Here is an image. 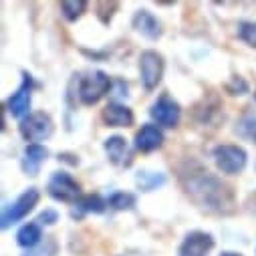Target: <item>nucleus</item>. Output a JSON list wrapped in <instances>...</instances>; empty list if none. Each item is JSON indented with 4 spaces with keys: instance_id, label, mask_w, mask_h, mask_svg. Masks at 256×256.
Returning <instances> with one entry per match:
<instances>
[{
    "instance_id": "nucleus-1",
    "label": "nucleus",
    "mask_w": 256,
    "mask_h": 256,
    "mask_svg": "<svg viewBox=\"0 0 256 256\" xmlns=\"http://www.w3.org/2000/svg\"><path fill=\"white\" fill-rule=\"evenodd\" d=\"M178 180L186 196L200 210L216 216H230L236 212V198L232 188L198 162L186 160L184 164H180Z\"/></svg>"
},
{
    "instance_id": "nucleus-2",
    "label": "nucleus",
    "mask_w": 256,
    "mask_h": 256,
    "mask_svg": "<svg viewBox=\"0 0 256 256\" xmlns=\"http://www.w3.org/2000/svg\"><path fill=\"white\" fill-rule=\"evenodd\" d=\"M111 87L113 81L105 71H91L79 81L77 95L83 105H95L111 91Z\"/></svg>"
},
{
    "instance_id": "nucleus-3",
    "label": "nucleus",
    "mask_w": 256,
    "mask_h": 256,
    "mask_svg": "<svg viewBox=\"0 0 256 256\" xmlns=\"http://www.w3.org/2000/svg\"><path fill=\"white\" fill-rule=\"evenodd\" d=\"M212 158H214L216 168L222 174H228V176L240 174L248 164V152L242 146H234V144L216 146L212 150Z\"/></svg>"
},
{
    "instance_id": "nucleus-4",
    "label": "nucleus",
    "mask_w": 256,
    "mask_h": 256,
    "mask_svg": "<svg viewBox=\"0 0 256 256\" xmlns=\"http://www.w3.org/2000/svg\"><path fill=\"white\" fill-rule=\"evenodd\" d=\"M48 196L62 204H77L81 200V186L69 172H54L46 186Z\"/></svg>"
},
{
    "instance_id": "nucleus-5",
    "label": "nucleus",
    "mask_w": 256,
    "mask_h": 256,
    "mask_svg": "<svg viewBox=\"0 0 256 256\" xmlns=\"http://www.w3.org/2000/svg\"><path fill=\"white\" fill-rule=\"evenodd\" d=\"M18 132L22 136L24 142L28 144H36V142H44L52 136L54 132V121L48 113L44 111H32L30 115H26L20 125H18Z\"/></svg>"
},
{
    "instance_id": "nucleus-6",
    "label": "nucleus",
    "mask_w": 256,
    "mask_h": 256,
    "mask_svg": "<svg viewBox=\"0 0 256 256\" xmlns=\"http://www.w3.org/2000/svg\"><path fill=\"white\" fill-rule=\"evenodd\" d=\"M164 71H166V60L158 50L148 48L140 54V79L146 91L158 89V85L164 79Z\"/></svg>"
},
{
    "instance_id": "nucleus-7",
    "label": "nucleus",
    "mask_w": 256,
    "mask_h": 256,
    "mask_svg": "<svg viewBox=\"0 0 256 256\" xmlns=\"http://www.w3.org/2000/svg\"><path fill=\"white\" fill-rule=\"evenodd\" d=\"M38 200H40V192H38L36 188L24 190L12 204H8V206L4 208V212H2V228L6 230V228H10L12 224L24 220V218L34 210V206L38 204Z\"/></svg>"
},
{
    "instance_id": "nucleus-8",
    "label": "nucleus",
    "mask_w": 256,
    "mask_h": 256,
    "mask_svg": "<svg viewBox=\"0 0 256 256\" xmlns=\"http://www.w3.org/2000/svg\"><path fill=\"white\" fill-rule=\"evenodd\" d=\"M150 115L156 121V125L160 127H168V130H174V127L180 125L182 121V107L176 99H172L168 93H162L150 107Z\"/></svg>"
},
{
    "instance_id": "nucleus-9",
    "label": "nucleus",
    "mask_w": 256,
    "mask_h": 256,
    "mask_svg": "<svg viewBox=\"0 0 256 256\" xmlns=\"http://www.w3.org/2000/svg\"><path fill=\"white\" fill-rule=\"evenodd\" d=\"M32 87H34V81L28 73H22V83L20 87L8 97L6 101V111L16 117V119H24L26 115H30V97H32Z\"/></svg>"
},
{
    "instance_id": "nucleus-10",
    "label": "nucleus",
    "mask_w": 256,
    "mask_h": 256,
    "mask_svg": "<svg viewBox=\"0 0 256 256\" xmlns=\"http://www.w3.org/2000/svg\"><path fill=\"white\" fill-rule=\"evenodd\" d=\"M214 248V236L210 232L194 230L186 234L178 248V256H210Z\"/></svg>"
},
{
    "instance_id": "nucleus-11",
    "label": "nucleus",
    "mask_w": 256,
    "mask_h": 256,
    "mask_svg": "<svg viewBox=\"0 0 256 256\" xmlns=\"http://www.w3.org/2000/svg\"><path fill=\"white\" fill-rule=\"evenodd\" d=\"M164 140L166 138H164V132L160 125L146 123V125H142V130H138V134L134 138V148L142 154H152L164 146Z\"/></svg>"
},
{
    "instance_id": "nucleus-12",
    "label": "nucleus",
    "mask_w": 256,
    "mask_h": 256,
    "mask_svg": "<svg viewBox=\"0 0 256 256\" xmlns=\"http://www.w3.org/2000/svg\"><path fill=\"white\" fill-rule=\"evenodd\" d=\"M101 119H103V123L107 127H130V125H134L136 117H134V111L127 107L125 103L111 101L101 111Z\"/></svg>"
},
{
    "instance_id": "nucleus-13",
    "label": "nucleus",
    "mask_w": 256,
    "mask_h": 256,
    "mask_svg": "<svg viewBox=\"0 0 256 256\" xmlns=\"http://www.w3.org/2000/svg\"><path fill=\"white\" fill-rule=\"evenodd\" d=\"M132 24H134V28H136L142 36H146V38H150V40H158V38L164 34L162 22H160L150 10H146V8H140V10L134 14Z\"/></svg>"
},
{
    "instance_id": "nucleus-14",
    "label": "nucleus",
    "mask_w": 256,
    "mask_h": 256,
    "mask_svg": "<svg viewBox=\"0 0 256 256\" xmlns=\"http://www.w3.org/2000/svg\"><path fill=\"white\" fill-rule=\"evenodd\" d=\"M103 150L107 154V160L113 166H130V146H127V140L121 136H109L103 142Z\"/></svg>"
},
{
    "instance_id": "nucleus-15",
    "label": "nucleus",
    "mask_w": 256,
    "mask_h": 256,
    "mask_svg": "<svg viewBox=\"0 0 256 256\" xmlns=\"http://www.w3.org/2000/svg\"><path fill=\"white\" fill-rule=\"evenodd\" d=\"M48 158V150L40 144H26L24 152H22V172L28 176H36L40 172V166L46 162Z\"/></svg>"
},
{
    "instance_id": "nucleus-16",
    "label": "nucleus",
    "mask_w": 256,
    "mask_h": 256,
    "mask_svg": "<svg viewBox=\"0 0 256 256\" xmlns=\"http://www.w3.org/2000/svg\"><path fill=\"white\" fill-rule=\"evenodd\" d=\"M105 208H107V202L99 194H87V196H81V200L73 206L71 216L83 218L85 214H103Z\"/></svg>"
},
{
    "instance_id": "nucleus-17",
    "label": "nucleus",
    "mask_w": 256,
    "mask_h": 256,
    "mask_svg": "<svg viewBox=\"0 0 256 256\" xmlns=\"http://www.w3.org/2000/svg\"><path fill=\"white\" fill-rule=\"evenodd\" d=\"M40 240H42V230H40V224L38 222L22 224L20 230L16 232V242L22 248H34V246L40 244Z\"/></svg>"
},
{
    "instance_id": "nucleus-18",
    "label": "nucleus",
    "mask_w": 256,
    "mask_h": 256,
    "mask_svg": "<svg viewBox=\"0 0 256 256\" xmlns=\"http://www.w3.org/2000/svg\"><path fill=\"white\" fill-rule=\"evenodd\" d=\"M136 184L142 192H154L158 188H162L166 184V176L160 172H150V170H142L136 174Z\"/></svg>"
},
{
    "instance_id": "nucleus-19",
    "label": "nucleus",
    "mask_w": 256,
    "mask_h": 256,
    "mask_svg": "<svg viewBox=\"0 0 256 256\" xmlns=\"http://www.w3.org/2000/svg\"><path fill=\"white\" fill-rule=\"evenodd\" d=\"M138 198L130 192H113L107 200V206L113 208L115 212H125V210H134Z\"/></svg>"
},
{
    "instance_id": "nucleus-20",
    "label": "nucleus",
    "mask_w": 256,
    "mask_h": 256,
    "mask_svg": "<svg viewBox=\"0 0 256 256\" xmlns=\"http://www.w3.org/2000/svg\"><path fill=\"white\" fill-rule=\"evenodd\" d=\"M236 134L256 144V113H244L236 123Z\"/></svg>"
},
{
    "instance_id": "nucleus-21",
    "label": "nucleus",
    "mask_w": 256,
    "mask_h": 256,
    "mask_svg": "<svg viewBox=\"0 0 256 256\" xmlns=\"http://www.w3.org/2000/svg\"><path fill=\"white\" fill-rule=\"evenodd\" d=\"M87 6L89 4L85 2V0H65V2H60V12L69 22H75L85 14Z\"/></svg>"
},
{
    "instance_id": "nucleus-22",
    "label": "nucleus",
    "mask_w": 256,
    "mask_h": 256,
    "mask_svg": "<svg viewBox=\"0 0 256 256\" xmlns=\"http://www.w3.org/2000/svg\"><path fill=\"white\" fill-rule=\"evenodd\" d=\"M238 36L246 44H250V46L256 48V22H242L238 26Z\"/></svg>"
},
{
    "instance_id": "nucleus-23",
    "label": "nucleus",
    "mask_w": 256,
    "mask_h": 256,
    "mask_svg": "<svg viewBox=\"0 0 256 256\" xmlns=\"http://www.w3.org/2000/svg\"><path fill=\"white\" fill-rule=\"evenodd\" d=\"M226 89H228L232 95H246L250 87H248V83H246L240 75H234V77H232V81L226 85Z\"/></svg>"
},
{
    "instance_id": "nucleus-24",
    "label": "nucleus",
    "mask_w": 256,
    "mask_h": 256,
    "mask_svg": "<svg viewBox=\"0 0 256 256\" xmlns=\"http://www.w3.org/2000/svg\"><path fill=\"white\" fill-rule=\"evenodd\" d=\"M36 222H38V224H44V226H52V224L58 222V212H56V210H44V212L38 214Z\"/></svg>"
},
{
    "instance_id": "nucleus-25",
    "label": "nucleus",
    "mask_w": 256,
    "mask_h": 256,
    "mask_svg": "<svg viewBox=\"0 0 256 256\" xmlns=\"http://www.w3.org/2000/svg\"><path fill=\"white\" fill-rule=\"evenodd\" d=\"M220 256H242V254H238V252H230V250H226V252H222Z\"/></svg>"
},
{
    "instance_id": "nucleus-26",
    "label": "nucleus",
    "mask_w": 256,
    "mask_h": 256,
    "mask_svg": "<svg viewBox=\"0 0 256 256\" xmlns=\"http://www.w3.org/2000/svg\"><path fill=\"white\" fill-rule=\"evenodd\" d=\"M254 97H256V93H254Z\"/></svg>"
}]
</instances>
